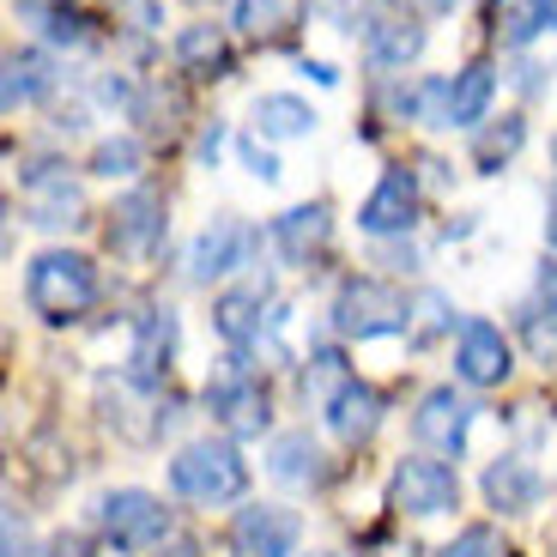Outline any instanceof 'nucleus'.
Instances as JSON below:
<instances>
[{
  "mask_svg": "<svg viewBox=\"0 0 557 557\" xmlns=\"http://www.w3.org/2000/svg\"><path fill=\"white\" fill-rule=\"evenodd\" d=\"M25 13L42 18V37L49 42H85V18L73 7H25Z\"/></svg>",
  "mask_w": 557,
  "mask_h": 557,
  "instance_id": "nucleus-32",
  "label": "nucleus"
},
{
  "mask_svg": "<svg viewBox=\"0 0 557 557\" xmlns=\"http://www.w3.org/2000/svg\"><path fill=\"white\" fill-rule=\"evenodd\" d=\"M304 13V0H237V30L243 37H285Z\"/></svg>",
  "mask_w": 557,
  "mask_h": 557,
  "instance_id": "nucleus-27",
  "label": "nucleus"
},
{
  "mask_svg": "<svg viewBox=\"0 0 557 557\" xmlns=\"http://www.w3.org/2000/svg\"><path fill=\"white\" fill-rule=\"evenodd\" d=\"M207 406L231 436H261L267 418H273V400H267V382L249 376V370H224L207 388Z\"/></svg>",
  "mask_w": 557,
  "mask_h": 557,
  "instance_id": "nucleus-9",
  "label": "nucleus"
},
{
  "mask_svg": "<svg viewBox=\"0 0 557 557\" xmlns=\"http://www.w3.org/2000/svg\"><path fill=\"white\" fill-rule=\"evenodd\" d=\"M0 557H42V545L30 540V528H25L18 509H7V545H0Z\"/></svg>",
  "mask_w": 557,
  "mask_h": 557,
  "instance_id": "nucleus-34",
  "label": "nucleus"
},
{
  "mask_svg": "<svg viewBox=\"0 0 557 557\" xmlns=\"http://www.w3.org/2000/svg\"><path fill=\"white\" fill-rule=\"evenodd\" d=\"M25 304L37 309L49 327H67L98 304V267L73 249H42L25 273Z\"/></svg>",
  "mask_w": 557,
  "mask_h": 557,
  "instance_id": "nucleus-1",
  "label": "nucleus"
},
{
  "mask_svg": "<svg viewBox=\"0 0 557 557\" xmlns=\"http://www.w3.org/2000/svg\"><path fill=\"white\" fill-rule=\"evenodd\" d=\"M545 243L557 249V182H552V195H545Z\"/></svg>",
  "mask_w": 557,
  "mask_h": 557,
  "instance_id": "nucleus-38",
  "label": "nucleus"
},
{
  "mask_svg": "<svg viewBox=\"0 0 557 557\" xmlns=\"http://www.w3.org/2000/svg\"><path fill=\"white\" fill-rule=\"evenodd\" d=\"M321 418H327V431H334L339 443H370V436H376V424H382V394L370 388V382L351 376L334 400L321 406Z\"/></svg>",
  "mask_w": 557,
  "mask_h": 557,
  "instance_id": "nucleus-18",
  "label": "nucleus"
},
{
  "mask_svg": "<svg viewBox=\"0 0 557 557\" xmlns=\"http://www.w3.org/2000/svg\"><path fill=\"white\" fill-rule=\"evenodd\" d=\"M255 249H261L255 224H243V219H212L207 231L188 243V273H195L200 285H212V278H231L237 267L255 261Z\"/></svg>",
  "mask_w": 557,
  "mask_h": 557,
  "instance_id": "nucleus-6",
  "label": "nucleus"
},
{
  "mask_svg": "<svg viewBox=\"0 0 557 557\" xmlns=\"http://www.w3.org/2000/svg\"><path fill=\"white\" fill-rule=\"evenodd\" d=\"M443 557H509V552H503L497 528H485V521H479V528H460L455 540L443 545Z\"/></svg>",
  "mask_w": 557,
  "mask_h": 557,
  "instance_id": "nucleus-31",
  "label": "nucleus"
},
{
  "mask_svg": "<svg viewBox=\"0 0 557 557\" xmlns=\"http://www.w3.org/2000/svg\"><path fill=\"white\" fill-rule=\"evenodd\" d=\"M509 370H516V351H509L503 327L467 321L460 339H455V376L467 382V388H497V382H509Z\"/></svg>",
  "mask_w": 557,
  "mask_h": 557,
  "instance_id": "nucleus-11",
  "label": "nucleus"
},
{
  "mask_svg": "<svg viewBox=\"0 0 557 557\" xmlns=\"http://www.w3.org/2000/svg\"><path fill=\"white\" fill-rule=\"evenodd\" d=\"M412 224H418V176L412 170H388V176L363 195L358 231H370V237H406Z\"/></svg>",
  "mask_w": 557,
  "mask_h": 557,
  "instance_id": "nucleus-13",
  "label": "nucleus"
},
{
  "mask_svg": "<svg viewBox=\"0 0 557 557\" xmlns=\"http://www.w3.org/2000/svg\"><path fill=\"white\" fill-rule=\"evenodd\" d=\"M25 212L42 231H61V224L85 219V195H79V182L67 176V164H30L25 170Z\"/></svg>",
  "mask_w": 557,
  "mask_h": 557,
  "instance_id": "nucleus-12",
  "label": "nucleus"
},
{
  "mask_svg": "<svg viewBox=\"0 0 557 557\" xmlns=\"http://www.w3.org/2000/svg\"><path fill=\"white\" fill-rule=\"evenodd\" d=\"M491 98H497V73H491V61H467V67L448 79V127H485Z\"/></svg>",
  "mask_w": 557,
  "mask_h": 557,
  "instance_id": "nucleus-22",
  "label": "nucleus"
},
{
  "mask_svg": "<svg viewBox=\"0 0 557 557\" xmlns=\"http://www.w3.org/2000/svg\"><path fill=\"white\" fill-rule=\"evenodd\" d=\"M237 158H243V170H249V176L278 182V158L267 152V139H261V134H243V139H237Z\"/></svg>",
  "mask_w": 557,
  "mask_h": 557,
  "instance_id": "nucleus-33",
  "label": "nucleus"
},
{
  "mask_svg": "<svg viewBox=\"0 0 557 557\" xmlns=\"http://www.w3.org/2000/svg\"><path fill=\"white\" fill-rule=\"evenodd\" d=\"M110 243L127 261H146L164 243V195L158 188H127L110 212Z\"/></svg>",
  "mask_w": 557,
  "mask_h": 557,
  "instance_id": "nucleus-10",
  "label": "nucleus"
},
{
  "mask_svg": "<svg viewBox=\"0 0 557 557\" xmlns=\"http://www.w3.org/2000/svg\"><path fill=\"white\" fill-rule=\"evenodd\" d=\"M146 164V146L134 134H115V139H98V152H91V176H134Z\"/></svg>",
  "mask_w": 557,
  "mask_h": 557,
  "instance_id": "nucleus-28",
  "label": "nucleus"
},
{
  "mask_svg": "<svg viewBox=\"0 0 557 557\" xmlns=\"http://www.w3.org/2000/svg\"><path fill=\"white\" fill-rule=\"evenodd\" d=\"M170 346H176V321H170V309H146V315L134 321V351H127V382L152 394L158 382H164V370H170Z\"/></svg>",
  "mask_w": 557,
  "mask_h": 557,
  "instance_id": "nucleus-16",
  "label": "nucleus"
},
{
  "mask_svg": "<svg viewBox=\"0 0 557 557\" xmlns=\"http://www.w3.org/2000/svg\"><path fill=\"white\" fill-rule=\"evenodd\" d=\"M533 30H557V0H528V13H521V37H533Z\"/></svg>",
  "mask_w": 557,
  "mask_h": 557,
  "instance_id": "nucleus-35",
  "label": "nucleus"
},
{
  "mask_svg": "<svg viewBox=\"0 0 557 557\" xmlns=\"http://www.w3.org/2000/svg\"><path fill=\"white\" fill-rule=\"evenodd\" d=\"M49 85H55L49 55H42V49H13V55H7V85H0V110L18 115L25 103H37Z\"/></svg>",
  "mask_w": 557,
  "mask_h": 557,
  "instance_id": "nucleus-25",
  "label": "nucleus"
},
{
  "mask_svg": "<svg viewBox=\"0 0 557 557\" xmlns=\"http://www.w3.org/2000/svg\"><path fill=\"white\" fill-rule=\"evenodd\" d=\"M267 473L285 479V485H327V455H321V443L309 431H278L273 448H267Z\"/></svg>",
  "mask_w": 557,
  "mask_h": 557,
  "instance_id": "nucleus-19",
  "label": "nucleus"
},
{
  "mask_svg": "<svg viewBox=\"0 0 557 557\" xmlns=\"http://www.w3.org/2000/svg\"><path fill=\"white\" fill-rule=\"evenodd\" d=\"M49 557H91V540H85V533H61V540L49 545Z\"/></svg>",
  "mask_w": 557,
  "mask_h": 557,
  "instance_id": "nucleus-36",
  "label": "nucleus"
},
{
  "mask_svg": "<svg viewBox=\"0 0 557 557\" xmlns=\"http://www.w3.org/2000/svg\"><path fill=\"white\" fill-rule=\"evenodd\" d=\"M485 503L503 509V516H528L533 503H540V473L521 455H497L485 467Z\"/></svg>",
  "mask_w": 557,
  "mask_h": 557,
  "instance_id": "nucleus-20",
  "label": "nucleus"
},
{
  "mask_svg": "<svg viewBox=\"0 0 557 557\" xmlns=\"http://www.w3.org/2000/svg\"><path fill=\"white\" fill-rule=\"evenodd\" d=\"M455 327V304L443 292H418L412 297V339H436Z\"/></svg>",
  "mask_w": 557,
  "mask_h": 557,
  "instance_id": "nucleus-30",
  "label": "nucleus"
},
{
  "mask_svg": "<svg viewBox=\"0 0 557 557\" xmlns=\"http://www.w3.org/2000/svg\"><path fill=\"white\" fill-rule=\"evenodd\" d=\"M243 485H249V460L231 436H200L170 460V491L188 503H231L243 497Z\"/></svg>",
  "mask_w": 557,
  "mask_h": 557,
  "instance_id": "nucleus-2",
  "label": "nucleus"
},
{
  "mask_svg": "<svg viewBox=\"0 0 557 557\" xmlns=\"http://www.w3.org/2000/svg\"><path fill=\"white\" fill-rule=\"evenodd\" d=\"M521 327H528L533 351L557 346V261L552 255L533 267V285H528V297H521Z\"/></svg>",
  "mask_w": 557,
  "mask_h": 557,
  "instance_id": "nucleus-23",
  "label": "nucleus"
},
{
  "mask_svg": "<svg viewBox=\"0 0 557 557\" xmlns=\"http://www.w3.org/2000/svg\"><path fill=\"white\" fill-rule=\"evenodd\" d=\"M249 122H255V134H261V139H309L321 115L309 110L297 91H261V98L249 103Z\"/></svg>",
  "mask_w": 557,
  "mask_h": 557,
  "instance_id": "nucleus-21",
  "label": "nucleus"
},
{
  "mask_svg": "<svg viewBox=\"0 0 557 557\" xmlns=\"http://www.w3.org/2000/svg\"><path fill=\"white\" fill-rule=\"evenodd\" d=\"M152 557H200V545H195V540H164Z\"/></svg>",
  "mask_w": 557,
  "mask_h": 557,
  "instance_id": "nucleus-37",
  "label": "nucleus"
},
{
  "mask_svg": "<svg viewBox=\"0 0 557 557\" xmlns=\"http://www.w3.org/2000/svg\"><path fill=\"white\" fill-rule=\"evenodd\" d=\"M467 431H473V400L455 388H431L412 412V436L436 455H460L467 448Z\"/></svg>",
  "mask_w": 557,
  "mask_h": 557,
  "instance_id": "nucleus-14",
  "label": "nucleus"
},
{
  "mask_svg": "<svg viewBox=\"0 0 557 557\" xmlns=\"http://www.w3.org/2000/svg\"><path fill=\"white\" fill-rule=\"evenodd\" d=\"M363 49H370L376 67H406V61H418V49H424V18H418L406 0H376V7L363 13Z\"/></svg>",
  "mask_w": 557,
  "mask_h": 557,
  "instance_id": "nucleus-7",
  "label": "nucleus"
},
{
  "mask_svg": "<svg viewBox=\"0 0 557 557\" xmlns=\"http://www.w3.org/2000/svg\"><path fill=\"white\" fill-rule=\"evenodd\" d=\"M115 7H122V0H115Z\"/></svg>",
  "mask_w": 557,
  "mask_h": 557,
  "instance_id": "nucleus-40",
  "label": "nucleus"
},
{
  "mask_svg": "<svg viewBox=\"0 0 557 557\" xmlns=\"http://www.w3.org/2000/svg\"><path fill=\"white\" fill-rule=\"evenodd\" d=\"M304 540V521L278 503H249L231 521V557H292Z\"/></svg>",
  "mask_w": 557,
  "mask_h": 557,
  "instance_id": "nucleus-8",
  "label": "nucleus"
},
{
  "mask_svg": "<svg viewBox=\"0 0 557 557\" xmlns=\"http://www.w3.org/2000/svg\"><path fill=\"white\" fill-rule=\"evenodd\" d=\"M176 67L188 79H224L231 73V42H224L219 25H188L176 37Z\"/></svg>",
  "mask_w": 557,
  "mask_h": 557,
  "instance_id": "nucleus-24",
  "label": "nucleus"
},
{
  "mask_svg": "<svg viewBox=\"0 0 557 557\" xmlns=\"http://www.w3.org/2000/svg\"><path fill=\"white\" fill-rule=\"evenodd\" d=\"M267 309H273L267 278H249V285H231V292L212 297V327H219V339H231V346H261Z\"/></svg>",
  "mask_w": 557,
  "mask_h": 557,
  "instance_id": "nucleus-15",
  "label": "nucleus"
},
{
  "mask_svg": "<svg viewBox=\"0 0 557 557\" xmlns=\"http://www.w3.org/2000/svg\"><path fill=\"white\" fill-rule=\"evenodd\" d=\"M98 528H103V540H110L115 552H158V545L170 540V509H164V497H152V491L122 485V491H110V497L98 503Z\"/></svg>",
  "mask_w": 557,
  "mask_h": 557,
  "instance_id": "nucleus-4",
  "label": "nucleus"
},
{
  "mask_svg": "<svg viewBox=\"0 0 557 557\" xmlns=\"http://www.w3.org/2000/svg\"><path fill=\"white\" fill-rule=\"evenodd\" d=\"M327 237H334V219H327L321 200H304V207L273 219V249H278V261H292V267H309L327 249Z\"/></svg>",
  "mask_w": 557,
  "mask_h": 557,
  "instance_id": "nucleus-17",
  "label": "nucleus"
},
{
  "mask_svg": "<svg viewBox=\"0 0 557 557\" xmlns=\"http://www.w3.org/2000/svg\"><path fill=\"white\" fill-rule=\"evenodd\" d=\"M521 139H528V122H521V115L485 122V127H479V139H473V170H479V176H497V170L521 152Z\"/></svg>",
  "mask_w": 557,
  "mask_h": 557,
  "instance_id": "nucleus-26",
  "label": "nucleus"
},
{
  "mask_svg": "<svg viewBox=\"0 0 557 557\" xmlns=\"http://www.w3.org/2000/svg\"><path fill=\"white\" fill-rule=\"evenodd\" d=\"M394 509L400 516H418V521H431V516H448L460 503V479L448 460H431V455H406L400 467H394Z\"/></svg>",
  "mask_w": 557,
  "mask_h": 557,
  "instance_id": "nucleus-5",
  "label": "nucleus"
},
{
  "mask_svg": "<svg viewBox=\"0 0 557 557\" xmlns=\"http://www.w3.org/2000/svg\"><path fill=\"white\" fill-rule=\"evenodd\" d=\"M334 334L339 339H394L412 334V297L394 292L388 278H346L334 292Z\"/></svg>",
  "mask_w": 557,
  "mask_h": 557,
  "instance_id": "nucleus-3",
  "label": "nucleus"
},
{
  "mask_svg": "<svg viewBox=\"0 0 557 557\" xmlns=\"http://www.w3.org/2000/svg\"><path fill=\"white\" fill-rule=\"evenodd\" d=\"M436 7H443V13H455V7H467V0H436Z\"/></svg>",
  "mask_w": 557,
  "mask_h": 557,
  "instance_id": "nucleus-39",
  "label": "nucleus"
},
{
  "mask_svg": "<svg viewBox=\"0 0 557 557\" xmlns=\"http://www.w3.org/2000/svg\"><path fill=\"white\" fill-rule=\"evenodd\" d=\"M346 382H351V370H346V358H339L334 346H327V351H315V358H309V370H304V388L315 394L321 406L334 400V394L346 388Z\"/></svg>",
  "mask_w": 557,
  "mask_h": 557,
  "instance_id": "nucleus-29",
  "label": "nucleus"
}]
</instances>
